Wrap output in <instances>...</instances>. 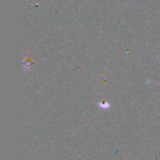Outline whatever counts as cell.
Segmentation results:
<instances>
[{
    "instance_id": "obj_1",
    "label": "cell",
    "mask_w": 160,
    "mask_h": 160,
    "mask_svg": "<svg viewBox=\"0 0 160 160\" xmlns=\"http://www.w3.org/2000/svg\"><path fill=\"white\" fill-rule=\"evenodd\" d=\"M99 107L100 108H108L110 107V104L109 103H105V104H99Z\"/></svg>"
}]
</instances>
